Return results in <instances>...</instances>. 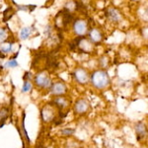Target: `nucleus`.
<instances>
[{"mask_svg": "<svg viewBox=\"0 0 148 148\" xmlns=\"http://www.w3.org/2000/svg\"><path fill=\"white\" fill-rule=\"evenodd\" d=\"M92 82L95 87L97 88H104L109 84L110 78L107 72L103 70H98L93 73L92 75Z\"/></svg>", "mask_w": 148, "mask_h": 148, "instance_id": "1", "label": "nucleus"}, {"mask_svg": "<svg viewBox=\"0 0 148 148\" xmlns=\"http://www.w3.org/2000/svg\"><path fill=\"white\" fill-rule=\"evenodd\" d=\"M73 76H74V78L78 81V82L81 83V84H85V83H87L88 79H89L88 74L84 69H77V70L74 72Z\"/></svg>", "mask_w": 148, "mask_h": 148, "instance_id": "2", "label": "nucleus"}, {"mask_svg": "<svg viewBox=\"0 0 148 148\" xmlns=\"http://www.w3.org/2000/svg\"><path fill=\"white\" fill-rule=\"evenodd\" d=\"M36 83L40 87H49L51 85V79L47 77L46 74H39L36 77Z\"/></svg>", "mask_w": 148, "mask_h": 148, "instance_id": "3", "label": "nucleus"}, {"mask_svg": "<svg viewBox=\"0 0 148 148\" xmlns=\"http://www.w3.org/2000/svg\"><path fill=\"white\" fill-rule=\"evenodd\" d=\"M74 31L76 32V34L78 35H84L87 31V25L84 21L78 20L74 23Z\"/></svg>", "mask_w": 148, "mask_h": 148, "instance_id": "4", "label": "nucleus"}, {"mask_svg": "<svg viewBox=\"0 0 148 148\" xmlns=\"http://www.w3.org/2000/svg\"><path fill=\"white\" fill-rule=\"evenodd\" d=\"M65 90H66L65 85L62 84V83H60V82L56 83V84H53V85H52V87H51V92L53 93V94H56V95L63 94V93L65 92Z\"/></svg>", "mask_w": 148, "mask_h": 148, "instance_id": "5", "label": "nucleus"}, {"mask_svg": "<svg viewBox=\"0 0 148 148\" xmlns=\"http://www.w3.org/2000/svg\"><path fill=\"white\" fill-rule=\"evenodd\" d=\"M135 130H136V133H137V137L138 139H141V138L145 137L147 134V130H146V126L145 125H143L142 123H139L138 125H136V127H135Z\"/></svg>", "mask_w": 148, "mask_h": 148, "instance_id": "6", "label": "nucleus"}, {"mask_svg": "<svg viewBox=\"0 0 148 148\" xmlns=\"http://www.w3.org/2000/svg\"><path fill=\"white\" fill-rule=\"evenodd\" d=\"M87 109H88V105L84 100H80V101H78L77 103H76L75 110H76L77 113H79V114L85 113V112L87 111Z\"/></svg>", "mask_w": 148, "mask_h": 148, "instance_id": "7", "label": "nucleus"}, {"mask_svg": "<svg viewBox=\"0 0 148 148\" xmlns=\"http://www.w3.org/2000/svg\"><path fill=\"white\" fill-rule=\"evenodd\" d=\"M42 120L45 121H51L52 120V118H53V112L51 111V110H49L47 108H44L42 111Z\"/></svg>", "mask_w": 148, "mask_h": 148, "instance_id": "8", "label": "nucleus"}, {"mask_svg": "<svg viewBox=\"0 0 148 148\" xmlns=\"http://www.w3.org/2000/svg\"><path fill=\"white\" fill-rule=\"evenodd\" d=\"M89 35H90V39H91L93 42H99V40L102 39L101 33H100L97 29H92V30L90 31Z\"/></svg>", "mask_w": 148, "mask_h": 148, "instance_id": "9", "label": "nucleus"}, {"mask_svg": "<svg viewBox=\"0 0 148 148\" xmlns=\"http://www.w3.org/2000/svg\"><path fill=\"white\" fill-rule=\"evenodd\" d=\"M107 15H108V17H110L112 19V21H114V22L121 20L120 13H119L116 10H114V9H110V10H108V12H107Z\"/></svg>", "mask_w": 148, "mask_h": 148, "instance_id": "10", "label": "nucleus"}, {"mask_svg": "<svg viewBox=\"0 0 148 148\" xmlns=\"http://www.w3.org/2000/svg\"><path fill=\"white\" fill-rule=\"evenodd\" d=\"M14 12H13V9L12 8H7L5 11L3 12V20L5 21H8L12 16H13Z\"/></svg>", "mask_w": 148, "mask_h": 148, "instance_id": "11", "label": "nucleus"}, {"mask_svg": "<svg viewBox=\"0 0 148 148\" xmlns=\"http://www.w3.org/2000/svg\"><path fill=\"white\" fill-rule=\"evenodd\" d=\"M30 34H31V29L30 28H23L22 30H21V33H20L21 39L22 40L28 39Z\"/></svg>", "mask_w": 148, "mask_h": 148, "instance_id": "12", "label": "nucleus"}, {"mask_svg": "<svg viewBox=\"0 0 148 148\" xmlns=\"http://www.w3.org/2000/svg\"><path fill=\"white\" fill-rule=\"evenodd\" d=\"M56 104L59 107V108H63V107H65V105H66V100L64 99V98H57L56 100Z\"/></svg>", "mask_w": 148, "mask_h": 148, "instance_id": "13", "label": "nucleus"}, {"mask_svg": "<svg viewBox=\"0 0 148 148\" xmlns=\"http://www.w3.org/2000/svg\"><path fill=\"white\" fill-rule=\"evenodd\" d=\"M18 65V62L15 60V59H10L9 61H7L5 64V67H16Z\"/></svg>", "mask_w": 148, "mask_h": 148, "instance_id": "14", "label": "nucleus"}, {"mask_svg": "<svg viewBox=\"0 0 148 148\" xmlns=\"http://www.w3.org/2000/svg\"><path fill=\"white\" fill-rule=\"evenodd\" d=\"M25 114L23 113V118H22V128H23V131H24V134H25L26 136V139H27V141L29 142L30 141V139H29V136H28V133L27 131H26V128H25Z\"/></svg>", "mask_w": 148, "mask_h": 148, "instance_id": "15", "label": "nucleus"}, {"mask_svg": "<svg viewBox=\"0 0 148 148\" xmlns=\"http://www.w3.org/2000/svg\"><path fill=\"white\" fill-rule=\"evenodd\" d=\"M7 38V34L4 29H0V42H4Z\"/></svg>", "mask_w": 148, "mask_h": 148, "instance_id": "16", "label": "nucleus"}, {"mask_svg": "<svg viewBox=\"0 0 148 148\" xmlns=\"http://www.w3.org/2000/svg\"><path fill=\"white\" fill-rule=\"evenodd\" d=\"M32 88V85L30 84V83L28 82V81H25V83H24V85H23V89H22V91L25 93V92H28V91H30V89Z\"/></svg>", "mask_w": 148, "mask_h": 148, "instance_id": "17", "label": "nucleus"}, {"mask_svg": "<svg viewBox=\"0 0 148 148\" xmlns=\"http://www.w3.org/2000/svg\"><path fill=\"white\" fill-rule=\"evenodd\" d=\"M74 133V130L73 128H65V130H62V134L64 135H71Z\"/></svg>", "mask_w": 148, "mask_h": 148, "instance_id": "18", "label": "nucleus"}, {"mask_svg": "<svg viewBox=\"0 0 148 148\" xmlns=\"http://www.w3.org/2000/svg\"><path fill=\"white\" fill-rule=\"evenodd\" d=\"M11 49H12V44H11V42L7 45V47H1V51L3 52H9V51H11Z\"/></svg>", "mask_w": 148, "mask_h": 148, "instance_id": "19", "label": "nucleus"}]
</instances>
